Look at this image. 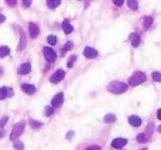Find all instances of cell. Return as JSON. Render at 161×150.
<instances>
[{"label": "cell", "mask_w": 161, "mask_h": 150, "mask_svg": "<svg viewBox=\"0 0 161 150\" xmlns=\"http://www.w3.org/2000/svg\"><path fill=\"white\" fill-rule=\"evenodd\" d=\"M127 84H125L123 82H118V81H114L112 83L108 84L107 89L108 92L113 93V94H123L127 91Z\"/></svg>", "instance_id": "6da1fadb"}, {"label": "cell", "mask_w": 161, "mask_h": 150, "mask_svg": "<svg viewBox=\"0 0 161 150\" xmlns=\"http://www.w3.org/2000/svg\"><path fill=\"white\" fill-rule=\"evenodd\" d=\"M24 126H26V121H19L18 124H16L13 126V128H12V132H11V135H10V140L12 141H16V140L18 139L20 135H21L23 130H24Z\"/></svg>", "instance_id": "7a4b0ae2"}, {"label": "cell", "mask_w": 161, "mask_h": 150, "mask_svg": "<svg viewBox=\"0 0 161 150\" xmlns=\"http://www.w3.org/2000/svg\"><path fill=\"white\" fill-rule=\"evenodd\" d=\"M147 80L146 74L143 72H136L130 78H129V85L130 86H137V85L143 83Z\"/></svg>", "instance_id": "3957f363"}, {"label": "cell", "mask_w": 161, "mask_h": 150, "mask_svg": "<svg viewBox=\"0 0 161 150\" xmlns=\"http://www.w3.org/2000/svg\"><path fill=\"white\" fill-rule=\"evenodd\" d=\"M43 54H44V58L47 59L48 62H54L55 60H56V53H55L54 50L51 48H44Z\"/></svg>", "instance_id": "277c9868"}, {"label": "cell", "mask_w": 161, "mask_h": 150, "mask_svg": "<svg viewBox=\"0 0 161 150\" xmlns=\"http://www.w3.org/2000/svg\"><path fill=\"white\" fill-rule=\"evenodd\" d=\"M64 76H65V72L63 70H58L51 77H50V81H51V83L56 84V83H60V82L64 78Z\"/></svg>", "instance_id": "5b68a950"}, {"label": "cell", "mask_w": 161, "mask_h": 150, "mask_svg": "<svg viewBox=\"0 0 161 150\" xmlns=\"http://www.w3.org/2000/svg\"><path fill=\"white\" fill-rule=\"evenodd\" d=\"M63 102H64V94H63V93H59V94H56V95L53 97V99H52V102H51L52 107H53V108L60 107L63 104Z\"/></svg>", "instance_id": "8992f818"}, {"label": "cell", "mask_w": 161, "mask_h": 150, "mask_svg": "<svg viewBox=\"0 0 161 150\" xmlns=\"http://www.w3.org/2000/svg\"><path fill=\"white\" fill-rule=\"evenodd\" d=\"M29 32H30L31 38H32V39H35V38L39 35V33H40V29H39V27H38L35 23L30 22L29 23Z\"/></svg>", "instance_id": "52a82bcc"}, {"label": "cell", "mask_w": 161, "mask_h": 150, "mask_svg": "<svg viewBox=\"0 0 161 150\" xmlns=\"http://www.w3.org/2000/svg\"><path fill=\"white\" fill-rule=\"evenodd\" d=\"M84 55L87 59H95L96 56L98 55V52L96 51L95 49L91 48V47H86L84 50Z\"/></svg>", "instance_id": "ba28073f"}, {"label": "cell", "mask_w": 161, "mask_h": 150, "mask_svg": "<svg viewBox=\"0 0 161 150\" xmlns=\"http://www.w3.org/2000/svg\"><path fill=\"white\" fill-rule=\"evenodd\" d=\"M13 95V91L11 88L8 87H1L0 88V100L7 98V97H11Z\"/></svg>", "instance_id": "9c48e42d"}, {"label": "cell", "mask_w": 161, "mask_h": 150, "mask_svg": "<svg viewBox=\"0 0 161 150\" xmlns=\"http://www.w3.org/2000/svg\"><path fill=\"white\" fill-rule=\"evenodd\" d=\"M30 71H31V64L29 62H26L20 65V67L18 69V73L20 75H26V74L30 73Z\"/></svg>", "instance_id": "30bf717a"}, {"label": "cell", "mask_w": 161, "mask_h": 150, "mask_svg": "<svg viewBox=\"0 0 161 150\" xmlns=\"http://www.w3.org/2000/svg\"><path fill=\"white\" fill-rule=\"evenodd\" d=\"M126 143H127V139H125V138H116V139L113 140L112 146H113L114 148H121V147H124Z\"/></svg>", "instance_id": "8fae6325"}, {"label": "cell", "mask_w": 161, "mask_h": 150, "mask_svg": "<svg viewBox=\"0 0 161 150\" xmlns=\"http://www.w3.org/2000/svg\"><path fill=\"white\" fill-rule=\"evenodd\" d=\"M129 39L131 41L132 47H135V48H137L140 44V37H139V34H137V33H131V34L129 35Z\"/></svg>", "instance_id": "7c38bea8"}, {"label": "cell", "mask_w": 161, "mask_h": 150, "mask_svg": "<svg viewBox=\"0 0 161 150\" xmlns=\"http://www.w3.org/2000/svg\"><path fill=\"white\" fill-rule=\"evenodd\" d=\"M62 28H63V31L65 32V34H70V33H72V31H73V29H74L73 26L69 22V20H64V21H63Z\"/></svg>", "instance_id": "4fadbf2b"}, {"label": "cell", "mask_w": 161, "mask_h": 150, "mask_svg": "<svg viewBox=\"0 0 161 150\" xmlns=\"http://www.w3.org/2000/svg\"><path fill=\"white\" fill-rule=\"evenodd\" d=\"M21 88H22V91L24 92V93H27V94H34L35 93V87L33 86V85H31V84H23L21 86Z\"/></svg>", "instance_id": "5bb4252c"}, {"label": "cell", "mask_w": 161, "mask_h": 150, "mask_svg": "<svg viewBox=\"0 0 161 150\" xmlns=\"http://www.w3.org/2000/svg\"><path fill=\"white\" fill-rule=\"evenodd\" d=\"M129 124L134 126V127H139L140 125H141V119H140L138 116H130L128 119Z\"/></svg>", "instance_id": "9a60e30c"}, {"label": "cell", "mask_w": 161, "mask_h": 150, "mask_svg": "<svg viewBox=\"0 0 161 150\" xmlns=\"http://www.w3.org/2000/svg\"><path fill=\"white\" fill-rule=\"evenodd\" d=\"M26 44H27V40H26V35H24V32L21 30V38H20V42H19L18 45V51H22L23 49L26 48Z\"/></svg>", "instance_id": "2e32d148"}, {"label": "cell", "mask_w": 161, "mask_h": 150, "mask_svg": "<svg viewBox=\"0 0 161 150\" xmlns=\"http://www.w3.org/2000/svg\"><path fill=\"white\" fill-rule=\"evenodd\" d=\"M61 4V0H47V4L50 9H55Z\"/></svg>", "instance_id": "e0dca14e"}, {"label": "cell", "mask_w": 161, "mask_h": 150, "mask_svg": "<svg viewBox=\"0 0 161 150\" xmlns=\"http://www.w3.org/2000/svg\"><path fill=\"white\" fill-rule=\"evenodd\" d=\"M10 53V49L6 47V45H1L0 47V58H6L7 55Z\"/></svg>", "instance_id": "ac0fdd59"}, {"label": "cell", "mask_w": 161, "mask_h": 150, "mask_svg": "<svg viewBox=\"0 0 161 150\" xmlns=\"http://www.w3.org/2000/svg\"><path fill=\"white\" fill-rule=\"evenodd\" d=\"M152 22H154V19L151 18V17H145L143 18V27H145V29H149L152 24Z\"/></svg>", "instance_id": "d6986e66"}, {"label": "cell", "mask_w": 161, "mask_h": 150, "mask_svg": "<svg viewBox=\"0 0 161 150\" xmlns=\"http://www.w3.org/2000/svg\"><path fill=\"white\" fill-rule=\"evenodd\" d=\"M104 121L107 123V124H109V123H114V121H116V116L114 115V114H107L106 116L104 117Z\"/></svg>", "instance_id": "ffe728a7"}, {"label": "cell", "mask_w": 161, "mask_h": 150, "mask_svg": "<svg viewBox=\"0 0 161 150\" xmlns=\"http://www.w3.org/2000/svg\"><path fill=\"white\" fill-rule=\"evenodd\" d=\"M137 141L139 143H145L148 141V136L146 135V134H139V135L137 136Z\"/></svg>", "instance_id": "44dd1931"}, {"label": "cell", "mask_w": 161, "mask_h": 150, "mask_svg": "<svg viewBox=\"0 0 161 150\" xmlns=\"http://www.w3.org/2000/svg\"><path fill=\"white\" fill-rule=\"evenodd\" d=\"M127 4H128V7L132 10H137L138 9V2H137V0H127Z\"/></svg>", "instance_id": "7402d4cb"}, {"label": "cell", "mask_w": 161, "mask_h": 150, "mask_svg": "<svg viewBox=\"0 0 161 150\" xmlns=\"http://www.w3.org/2000/svg\"><path fill=\"white\" fill-rule=\"evenodd\" d=\"M30 126H31V128L32 129H39V128L42 127V123L31 119V120H30Z\"/></svg>", "instance_id": "603a6c76"}, {"label": "cell", "mask_w": 161, "mask_h": 150, "mask_svg": "<svg viewBox=\"0 0 161 150\" xmlns=\"http://www.w3.org/2000/svg\"><path fill=\"white\" fill-rule=\"evenodd\" d=\"M53 113H54V109H53V107H45V110H44V114H45V116H48V117H50V116H52L53 115Z\"/></svg>", "instance_id": "cb8c5ba5"}, {"label": "cell", "mask_w": 161, "mask_h": 150, "mask_svg": "<svg viewBox=\"0 0 161 150\" xmlns=\"http://www.w3.org/2000/svg\"><path fill=\"white\" fill-rule=\"evenodd\" d=\"M74 47V44L72 43V42H67V43L65 44V47L63 48V53H65V52L70 51V50H72Z\"/></svg>", "instance_id": "d4e9b609"}, {"label": "cell", "mask_w": 161, "mask_h": 150, "mask_svg": "<svg viewBox=\"0 0 161 150\" xmlns=\"http://www.w3.org/2000/svg\"><path fill=\"white\" fill-rule=\"evenodd\" d=\"M48 42L51 45H54V44H56V42H58V39H56V37L55 35H49L48 37Z\"/></svg>", "instance_id": "484cf974"}, {"label": "cell", "mask_w": 161, "mask_h": 150, "mask_svg": "<svg viewBox=\"0 0 161 150\" xmlns=\"http://www.w3.org/2000/svg\"><path fill=\"white\" fill-rule=\"evenodd\" d=\"M152 78H154V81L160 83L161 82V73H159V72H154V73H152Z\"/></svg>", "instance_id": "4316f807"}, {"label": "cell", "mask_w": 161, "mask_h": 150, "mask_svg": "<svg viewBox=\"0 0 161 150\" xmlns=\"http://www.w3.org/2000/svg\"><path fill=\"white\" fill-rule=\"evenodd\" d=\"M15 148L17 150H23V148H24V146H23V143L20 141V140H17L15 143Z\"/></svg>", "instance_id": "83f0119b"}, {"label": "cell", "mask_w": 161, "mask_h": 150, "mask_svg": "<svg viewBox=\"0 0 161 150\" xmlns=\"http://www.w3.org/2000/svg\"><path fill=\"white\" fill-rule=\"evenodd\" d=\"M8 116H4V117H2L1 119H0V127L2 128V127H4V125L7 124V121H8Z\"/></svg>", "instance_id": "f1b7e54d"}, {"label": "cell", "mask_w": 161, "mask_h": 150, "mask_svg": "<svg viewBox=\"0 0 161 150\" xmlns=\"http://www.w3.org/2000/svg\"><path fill=\"white\" fill-rule=\"evenodd\" d=\"M17 1L18 0H6V4L8 6H10V7H15L16 4H17Z\"/></svg>", "instance_id": "f546056e"}, {"label": "cell", "mask_w": 161, "mask_h": 150, "mask_svg": "<svg viewBox=\"0 0 161 150\" xmlns=\"http://www.w3.org/2000/svg\"><path fill=\"white\" fill-rule=\"evenodd\" d=\"M75 60H76V56H75V55L71 56L70 61H69V63H67V66H69V67H72V66H73V62H75Z\"/></svg>", "instance_id": "4dcf8cb0"}, {"label": "cell", "mask_w": 161, "mask_h": 150, "mask_svg": "<svg viewBox=\"0 0 161 150\" xmlns=\"http://www.w3.org/2000/svg\"><path fill=\"white\" fill-rule=\"evenodd\" d=\"M22 4H23V7L29 8L32 4V0H22Z\"/></svg>", "instance_id": "1f68e13d"}, {"label": "cell", "mask_w": 161, "mask_h": 150, "mask_svg": "<svg viewBox=\"0 0 161 150\" xmlns=\"http://www.w3.org/2000/svg\"><path fill=\"white\" fill-rule=\"evenodd\" d=\"M113 1H114V4H116L117 7H121V6L124 4V1H125V0H113Z\"/></svg>", "instance_id": "d6a6232c"}, {"label": "cell", "mask_w": 161, "mask_h": 150, "mask_svg": "<svg viewBox=\"0 0 161 150\" xmlns=\"http://www.w3.org/2000/svg\"><path fill=\"white\" fill-rule=\"evenodd\" d=\"M86 150H102V149H100L99 146H91V147H88Z\"/></svg>", "instance_id": "836d02e7"}, {"label": "cell", "mask_w": 161, "mask_h": 150, "mask_svg": "<svg viewBox=\"0 0 161 150\" xmlns=\"http://www.w3.org/2000/svg\"><path fill=\"white\" fill-rule=\"evenodd\" d=\"M4 20H6V17H4V15H0V23L4 22Z\"/></svg>", "instance_id": "e575fe53"}, {"label": "cell", "mask_w": 161, "mask_h": 150, "mask_svg": "<svg viewBox=\"0 0 161 150\" xmlns=\"http://www.w3.org/2000/svg\"><path fill=\"white\" fill-rule=\"evenodd\" d=\"M158 119H160L161 120V109L158 110Z\"/></svg>", "instance_id": "d590c367"}, {"label": "cell", "mask_w": 161, "mask_h": 150, "mask_svg": "<svg viewBox=\"0 0 161 150\" xmlns=\"http://www.w3.org/2000/svg\"><path fill=\"white\" fill-rule=\"evenodd\" d=\"M72 135H74V132H70L69 134H67V138H71V136Z\"/></svg>", "instance_id": "8d00e7d4"}, {"label": "cell", "mask_w": 161, "mask_h": 150, "mask_svg": "<svg viewBox=\"0 0 161 150\" xmlns=\"http://www.w3.org/2000/svg\"><path fill=\"white\" fill-rule=\"evenodd\" d=\"M158 132H159L161 134V125L159 126V127H158Z\"/></svg>", "instance_id": "74e56055"}, {"label": "cell", "mask_w": 161, "mask_h": 150, "mask_svg": "<svg viewBox=\"0 0 161 150\" xmlns=\"http://www.w3.org/2000/svg\"><path fill=\"white\" fill-rule=\"evenodd\" d=\"M2 136H4V132H0V137H2Z\"/></svg>", "instance_id": "f35d334b"}, {"label": "cell", "mask_w": 161, "mask_h": 150, "mask_svg": "<svg viewBox=\"0 0 161 150\" xmlns=\"http://www.w3.org/2000/svg\"><path fill=\"white\" fill-rule=\"evenodd\" d=\"M141 150H148V149H147V148H143Z\"/></svg>", "instance_id": "ab89813d"}]
</instances>
